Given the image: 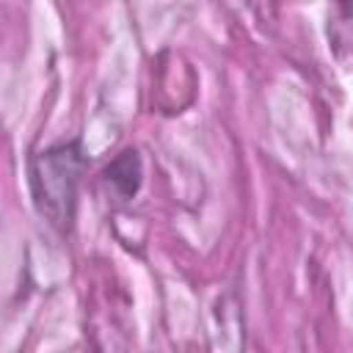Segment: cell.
Returning <instances> with one entry per match:
<instances>
[{
	"instance_id": "6da1fadb",
	"label": "cell",
	"mask_w": 353,
	"mask_h": 353,
	"mask_svg": "<svg viewBox=\"0 0 353 353\" xmlns=\"http://www.w3.org/2000/svg\"><path fill=\"white\" fill-rule=\"evenodd\" d=\"M88 168V154L80 138L61 141L30 157V196L36 212L61 234L72 229L77 210L80 176Z\"/></svg>"
},
{
	"instance_id": "7a4b0ae2",
	"label": "cell",
	"mask_w": 353,
	"mask_h": 353,
	"mask_svg": "<svg viewBox=\"0 0 353 353\" xmlns=\"http://www.w3.org/2000/svg\"><path fill=\"white\" fill-rule=\"evenodd\" d=\"M102 179L110 185V190L121 199L130 201L138 196L141 182H143V160L138 154V149H124L119 152L102 171Z\"/></svg>"
}]
</instances>
